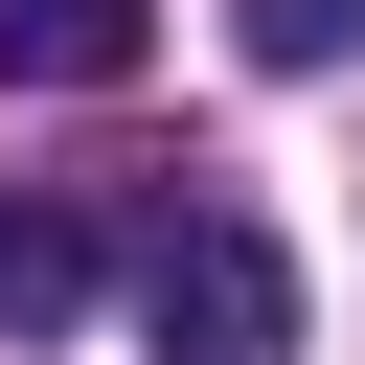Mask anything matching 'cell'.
<instances>
[{"label": "cell", "mask_w": 365, "mask_h": 365, "mask_svg": "<svg viewBox=\"0 0 365 365\" xmlns=\"http://www.w3.org/2000/svg\"><path fill=\"white\" fill-rule=\"evenodd\" d=\"M160 365H297V274L251 205H182L160 228Z\"/></svg>", "instance_id": "obj_1"}, {"label": "cell", "mask_w": 365, "mask_h": 365, "mask_svg": "<svg viewBox=\"0 0 365 365\" xmlns=\"http://www.w3.org/2000/svg\"><path fill=\"white\" fill-rule=\"evenodd\" d=\"M137 23H160V0H0V68H23V91H114Z\"/></svg>", "instance_id": "obj_2"}, {"label": "cell", "mask_w": 365, "mask_h": 365, "mask_svg": "<svg viewBox=\"0 0 365 365\" xmlns=\"http://www.w3.org/2000/svg\"><path fill=\"white\" fill-rule=\"evenodd\" d=\"M68 297H91V228L68 205H0V342H46Z\"/></svg>", "instance_id": "obj_3"}, {"label": "cell", "mask_w": 365, "mask_h": 365, "mask_svg": "<svg viewBox=\"0 0 365 365\" xmlns=\"http://www.w3.org/2000/svg\"><path fill=\"white\" fill-rule=\"evenodd\" d=\"M228 23H251V46H274V68H319V46H342V23H365V0H228Z\"/></svg>", "instance_id": "obj_4"}]
</instances>
